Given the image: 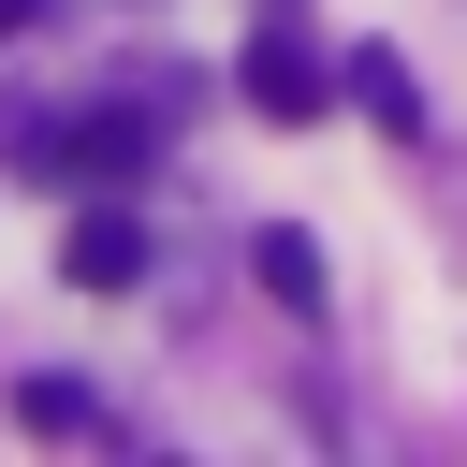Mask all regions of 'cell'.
I'll return each instance as SVG.
<instances>
[{"instance_id":"cell-1","label":"cell","mask_w":467,"mask_h":467,"mask_svg":"<svg viewBox=\"0 0 467 467\" xmlns=\"http://www.w3.org/2000/svg\"><path fill=\"white\" fill-rule=\"evenodd\" d=\"M234 88H248V117H277V131H306V117L336 102V73H321V58L292 44V29H263V44L234 58Z\"/></svg>"},{"instance_id":"cell-2","label":"cell","mask_w":467,"mask_h":467,"mask_svg":"<svg viewBox=\"0 0 467 467\" xmlns=\"http://www.w3.org/2000/svg\"><path fill=\"white\" fill-rule=\"evenodd\" d=\"M146 146H161L146 117H73V131L44 146V175H58V190H131V175H146Z\"/></svg>"},{"instance_id":"cell-3","label":"cell","mask_w":467,"mask_h":467,"mask_svg":"<svg viewBox=\"0 0 467 467\" xmlns=\"http://www.w3.org/2000/svg\"><path fill=\"white\" fill-rule=\"evenodd\" d=\"M58 263H73V277H88V292H131V277H146V219H131V204H88V219H73V248H58Z\"/></svg>"},{"instance_id":"cell-4","label":"cell","mask_w":467,"mask_h":467,"mask_svg":"<svg viewBox=\"0 0 467 467\" xmlns=\"http://www.w3.org/2000/svg\"><path fill=\"white\" fill-rule=\"evenodd\" d=\"M336 88H350L379 131H423V88H409V58H394V44H350V73H336Z\"/></svg>"},{"instance_id":"cell-5","label":"cell","mask_w":467,"mask_h":467,"mask_svg":"<svg viewBox=\"0 0 467 467\" xmlns=\"http://www.w3.org/2000/svg\"><path fill=\"white\" fill-rule=\"evenodd\" d=\"M15 423H29V438H117V409H102L88 379H15Z\"/></svg>"},{"instance_id":"cell-6","label":"cell","mask_w":467,"mask_h":467,"mask_svg":"<svg viewBox=\"0 0 467 467\" xmlns=\"http://www.w3.org/2000/svg\"><path fill=\"white\" fill-rule=\"evenodd\" d=\"M248 263H263V292H277V306H321V248H306V234H263Z\"/></svg>"},{"instance_id":"cell-7","label":"cell","mask_w":467,"mask_h":467,"mask_svg":"<svg viewBox=\"0 0 467 467\" xmlns=\"http://www.w3.org/2000/svg\"><path fill=\"white\" fill-rule=\"evenodd\" d=\"M29 15H44V0H0V44H15V29H29Z\"/></svg>"}]
</instances>
